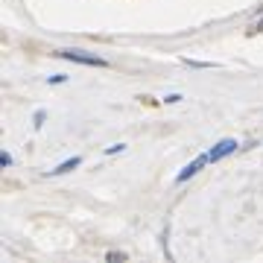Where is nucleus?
Instances as JSON below:
<instances>
[{
  "instance_id": "nucleus-1",
  "label": "nucleus",
  "mask_w": 263,
  "mask_h": 263,
  "mask_svg": "<svg viewBox=\"0 0 263 263\" xmlns=\"http://www.w3.org/2000/svg\"><path fill=\"white\" fill-rule=\"evenodd\" d=\"M59 56H62V59H70V62H79V65L105 67V59H100V56H88V53H79V50H62Z\"/></svg>"
},
{
  "instance_id": "nucleus-2",
  "label": "nucleus",
  "mask_w": 263,
  "mask_h": 263,
  "mask_svg": "<svg viewBox=\"0 0 263 263\" xmlns=\"http://www.w3.org/2000/svg\"><path fill=\"white\" fill-rule=\"evenodd\" d=\"M237 149V141H231V138H226V141H219L214 146V149L208 152L211 155V161H219V158H226V155H231V152Z\"/></svg>"
},
{
  "instance_id": "nucleus-3",
  "label": "nucleus",
  "mask_w": 263,
  "mask_h": 263,
  "mask_svg": "<svg viewBox=\"0 0 263 263\" xmlns=\"http://www.w3.org/2000/svg\"><path fill=\"white\" fill-rule=\"evenodd\" d=\"M205 164H211V155H199V158L193 161V164H187V167H184V170L179 173V181H187L190 176H196V173H199L202 167H205Z\"/></svg>"
},
{
  "instance_id": "nucleus-4",
  "label": "nucleus",
  "mask_w": 263,
  "mask_h": 263,
  "mask_svg": "<svg viewBox=\"0 0 263 263\" xmlns=\"http://www.w3.org/2000/svg\"><path fill=\"white\" fill-rule=\"evenodd\" d=\"M79 164H82L79 158H70V161H65V164H59L56 170H50V176H62V173H70V170H76Z\"/></svg>"
},
{
  "instance_id": "nucleus-5",
  "label": "nucleus",
  "mask_w": 263,
  "mask_h": 263,
  "mask_svg": "<svg viewBox=\"0 0 263 263\" xmlns=\"http://www.w3.org/2000/svg\"><path fill=\"white\" fill-rule=\"evenodd\" d=\"M108 260H114V263H117V260H126V254H117V252H111V254H108Z\"/></svg>"
},
{
  "instance_id": "nucleus-6",
  "label": "nucleus",
  "mask_w": 263,
  "mask_h": 263,
  "mask_svg": "<svg viewBox=\"0 0 263 263\" xmlns=\"http://www.w3.org/2000/svg\"><path fill=\"white\" fill-rule=\"evenodd\" d=\"M105 152H108V155H114V152H123V143H117V146H108Z\"/></svg>"
},
{
  "instance_id": "nucleus-7",
  "label": "nucleus",
  "mask_w": 263,
  "mask_h": 263,
  "mask_svg": "<svg viewBox=\"0 0 263 263\" xmlns=\"http://www.w3.org/2000/svg\"><path fill=\"white\" fill-rule=\"evenodd\" d=\"M252 32H263V21H260V24H254V29H252Z\"/></svg>"
}]
</instances>
